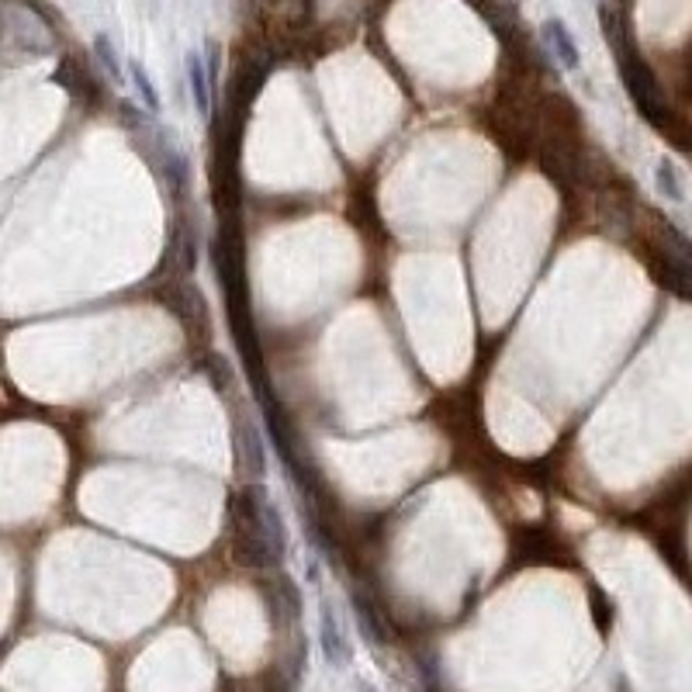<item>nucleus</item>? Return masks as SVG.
Listing matches in <instances>:
<instances>
[{"label":"nucleus","mask_w":692,"mask_h":692,"mask_svg":"<svg viewBox=\"0 0 692 692\" xmlns=\"http://www.w3.org/2000/svg\"><path fill=\"white\" fill-rule=\"evenodd\" d=\"M239 533H236V564L243 568H277L288 551V530L284 519L277 513V506L267 499L263 485L257 481L253 488H246L239 499Z\"/></svg>","instance_id":"1"},{"label":"nucleus","mask_w":692,"mask_h":692,"mask_svg":"<svg viewBox=\"0 0 692 692\" xmlns=\"http://www.w3.org/2000/svg\"><path fill=\"white\" fill-rule=\"evenodd\" d=\"M7 42L18 45V49H25V52H32V56H49L52 52L49 32H45L32 14L18 11V7L7 11Z\"/></svg>","instance_id":"2"},{"label":"nucleus","mask_w":692,"mask_h":692,"mask_svg":"<svg viewBox=\"0 0 692 692\" xmlns=\"http://www.w3.org/2000/svg\"><path fill=\"white\" fill-rule=\"evenodd\" d=\"M319 644H322V654H326L329 665H336V668L350 665L353 648H350V641H346V634H343L340 620H336L333 606H329V599H322L319 603Z\"/></svg>","instance_id":"3"},{"label":"nucleus","mask_w":692,"mask_h":692,"mask_svg":"<svg viewBox=\"0 0 692 692\" xmlns=\"http://www.w3.org/2000/svg\"><path fill=\"white\" fill-rule=\"evenodd\" d=\"M540 35H544L547 49L554 52V59H558L564 70H578V66H582V52H578L575 35L568 32V25H564L561 18H547L544 25H540Z\"/></svg>","instance_id":"4"},{"label":"nucleus","mask_w":692,"mask_h":692,"mask_svg":"<svg viewBox=\"0 0 692 692\" xmlns=\"http://www.w3.org/2000/svg\"><path fill=\"white\" fill-rule=\"evenodd\" d=\"M236 443H239V461H243L246 475H250L253 481H263V475H267V450H263L260 430L250 423H239Z\"/></svg>","instance_id":"5"},{"label":"nucleus","mask_w":692,"mask_h":692,"mask_svg":"<svg viewBox=\"0 0 692 692\" xmlns=\"http://www.w3.org/2000/svg\"><path fill=\"white\" fill-rule=\"evenodd\" d=\"M184 70H187V87H191L194 108H198V115L208 118V111H212V70H208V63L194 49L184 56Z\"/></svg>","instance_id":"6"},{"label":"nucleus","mask_w":692,"mask_h":692,"mask_svg":"<svg viewBox=\"0 0 692 692\" xmlns=\"http://www.w3.org/2000/svg\"><path fill=\"white\" fill-rule=\"evenodd\" d=\"M350 606H353V616H357V627H360V637H364L371 648H381L388 641L385 627H381V616L378 609L367 603L364 596H350Z\"/></svg>","instance_id":"7"},{"label":"nucleus","mask_w":692,"mask_h":692,"mask_svg":"<svg viewBox=\"0 0 692 692\" xmlns=\"http://www.w3.org/2000/svg\"><path fill=\"white\" fill-rule=\"evenodd\" d=\"M654 187H658V194L665 201H672V205H682L686 201V184H682V173L679 167H675L668 156H661L658 163H654Z\"/></svg>","instance_id":"8"},{"label":"nucleus","mask_w":692,"mask_h":692,"mask_svg":"<svg viewBox=\"0 0 692 692\" xmlns=\"http://www.w3.org/2000/svg\"><path fill=\"white\" fill-rule=\"evenodd\" d=\"M94 56H97V63H101V70L108 73L115 84H122V80H125V63H122V56H118L115 45H111L108 35H97V39H94Z\"/></svg>","instance_id":"9"},{"label":"nucleus","mask_w":692,"mask_h":692,"mask_svg":"<svg viewBox=\"0 0 692 692\" xmlns=\"http://www.w3.org/2000/svg\"><path fill=\"white\" fill-rule=\"evenodd\" d=\"M129 73H132V87H135V94H139V101L146 104L149 111H160V90H156L153 77L146 73V66L129 63Z\"/></svg>","instance_id":"10"},{"label":"nucleus","mask_w":692,"mask_h":692,"mask_svg":"<svg viewBox=\"0 0 692 692\" xmlns=\"http://www.w3.org/2000/svg\"><path fill=\"white\" fill-rule=\"evenodd\" d=\"M353 689H357V692H378V689L371 686V682H364V679H360V682H357V686H353Z\"/></svg>","instance_id":"11"},{"label":"nucleus","mask_w":692,"mask_h":692,"mask_svg":"<svg viewBox=\"0 0 692 692\" xmlns=\"http://www.w3.org/2000/svg\"><path fill=\"white\" fill-rule=\"evenodd\" d=\"M267 4H281V0H267Z\"/></svg>","instance_id":"12"}]
</instances>
